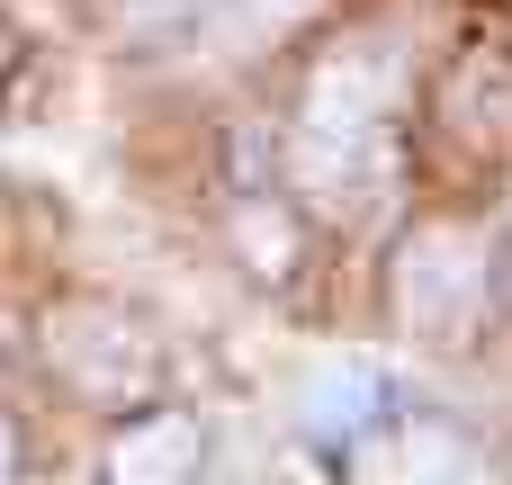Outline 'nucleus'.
<instances>
[{
	"instance_id": "f257e3e1",
	"label": "nucleus",
	"mask_w": 512,
	"mask_h": 485,
	"mask_svg": "<svg viewBox=\"0 0 512 485\" xmlns=\"http://www.w3.org/2000/svg\"><path fill=\"white\" fill-rule=\"evenodd\" d=\"M396 45H333L297 99V135H288V162H297V189L342 216V225H369L387 198H396Z\"/></svg>"
},
{
	"instance_id": "f03ea898",
	"label": "nucleus",
	"mask_w": 512,
	"mask_h": 485,
	"mask_svg": "<svg viewBox=\"0 0 512 485\" xmlns=\"http://www.w3.org/2000/svg\"><path fill=\"white\" fill-rule=\"evenodd\" d=\"M396 315L423 351H459L486 315V252L459 225H423L396 252Z\"/></svg>"
},
{
	"instance_id": "7ed1b4c3",
	"label": "nucleus",
	"mask_w": 512,
	"mask_h": 485,
	"mask_svg": "<svg viewBox=\"0 0 512 485\" xmlns=\"http://www.w3.org/2000/svg\"><path fill=\"white\" fill-rule=\"evenodd\" d=\"M54 360H63V378H72L81 396H135V387H153V342H144V324H126V315H108V306L54 315Z\"/></svg>"
},
{
	"instance_id": "20e7f679",
	"label": "nucleus",
	"mask_w": 512,
	"mask_h": 485,
	"mask_svg": "<svg viewBox=\"0 0 512 485\" xmlns=\"http://www.w3.org/2000/svg\"><path fill=\"white\" fill-rule=\"evenodd\" d=\"M396 414V378L378 369V360H324V369H306V387H297V423H306V441H369L378 423Z\"/></svg>"
},
{
	"instance_id": "39448f33",
	"label": "nucleus",
	"mask_w": 512,
	"mask_h": 485,
	"mask_svg": "<svg viewBox=\"0 0 512 485\" xmlns=\"http://www.w3.org/2000/svg\"><path fill=\"white\" fill-rule=\"evenodd\" d=\"M360 485H504L459 432H441V423H405V432H387L378 450H369V468Z\"/></svg>"
},
{
	"instance_id": "423d86ee",
	"label": "nucleus",
	"mask_w": 512,
	"mask_h": 485,
	"mask_svg": "<svg viewBox=\"0 0 512 485\" xmlns=\"http://www.w3.org/2000/svg\"><path fill=\"white\" fill-rule=\"evenodd\" d=\"M198 477V423L189 414H153L108 450V485H189Z\"/></svg>"
},
{
	"instance_id": "0eeeda50",
	"label": "nucleus",
	"mask_w": 512,
	"mask_h": 485,
	"mask_svg": "<svg viewBox=\"0 0 512 485\" xmlns=\"http://www.w3.org/2000/svg\"><path fill=\"white\" fill-rule=\"evenodd\" d=\"M306 9H315V0H216L207 27H216V45H270V36H288Z\"/></svg>"
},
{
	"instance_id": "6e6552de",
	"label": "nucleus",
	"mask_w": 512,
	"mask_h": 485,
	"mask_svg": "<svg viewBox=\"0 0 512 485\" xmlns=\"http://www.w3.org/2000/svg\"><path fill=\"white\" fill-rule=\"evenodd\" d=\"M225 485H306L297 468H279V459H252V468H234Z\"/></svg>"
},
{
	"instance_id": "1a4fd4ad",
	"label": "nucleus",
	"mask_w": 512,
	"mask_h": 485,
	"mask_svg": "<svg viewBox=\"0 0 512 485\" xmlns=\"http://www.w3.org/2000/svg\"><path fill=\"white\" fill-rule=\"evenodd\" d=\"M0 485H9V423H0Z\"/></svg>"
}]
</instances>
